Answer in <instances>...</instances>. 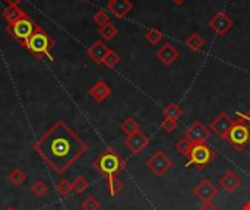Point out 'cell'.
I'll list each match as a JSON object with an SVG mask.
<instances>
[{"instance_id":"cell-36","label":"cell","mask_w":250,"mask_h":210,"mask_svg":"<svg viewBox=\"0 0 250 210\" xmlns=\"http://www.w3.org/2000/svg\"><path fill=\"white\" fill-rule=\"evenodd\" d=\"M7 3V6H19L23 0H4Z\"/></svg>"},{"instance_id":"cell-30","label":"cell","mask_w":250,"mask_h":210,"mask_svg":"<svg viewBox=\"0 0 250 210\" xmlns=\"http://www.w3.org/2000/svg\"><path fill=\"white\" fill-rule=\"evenodd\" d=\"M57 191H59V194H60L62 197H67V196L73 191V189H72V181H69V180H66V178L60 180V181L57 183Z\"/></svg>"},{"instance_id":"cell-5","label":"cell","mask_w":250,"mask_h":210,"mask_svg":"<svg viewBox=\"0 0 250 210\" xmlns=\"http://www.w3.org/2000/svg\"><path fill=\"white\" fill-rule=\"evenodd\" d=\"M227 142L237 151L243 152L250 145V130L248 124L240 118L234 120V124L227 136Z\"/></svg>"},{"instance_id":"cell-16","label":"cell","mask_w":250,"mask_h":210,"mask_svg":"<svg viewBox=\"0 0 250 210\" xmlns=\"http://www.w3.org/2000/svg\"><path fill=\"white\" fill-rule=\"evenodd\" d=\"M107 9L119 19L126 18L132 9H133V3L130 0H110L107 4Z\"/></svg>"},{"instance_id":"cell-2","label":"cell","mask_w":250,"mask_h":210,"mask_svg":"<svg viewBox=\"0 0 250 210\" xmlns=\"http://www.w3.org/2000/svg\"><path fill=\"white\" fill-rule=\"evenodd\" d=\"M92 167L105 178H113L120 174V171L125 168V161L122 156L113 149L107 148L104 152H101L92 162Z\"/></svg>"},{"instance_id":"cell-20","label":"cell","mask_w":250,"mask_h":210,"mask_svg":"<svg viewBox=\"0 0 250 210\" xmlns=\"http://www.w3.org/2000/svg\"><path fill=\"white\" fill-rule=\"evenodd\" d=\"M139 130H141V126H139V123H138L133 117H127V118L123 120L122 124H120V132H122L126 137H129V136L138 133Z\"/></svg>"},{"instance_id":"cell-28","label":"cell","mask_w":250,"mask_h":210,"mask_svg":"<svg viewBox=\"0 0 250 210\" xmlns=\"http://www.w3.org/2000/svg\"><path fill=\"white\" fill-rule=\"evenodd\" d=\"M47 193H48V187L44 181L38 180L31 184V194H34L35 197H44Z\"/></svg>"},{"instance_id":"cell-33","label":"cell","mask_w":250,"mask_h":210,"mask_svg":"<svg viewBox=\"0 0 250 210\" xmlns=\"http://www.w3.org/2000/svg\"><path fill=\"white\" fill-rule=\"evenodd\" d=\"M160 127L163 129V132H164V133H168V134H171V133H174V132L177 130V121L164 118V120H163V123L160 124Z\"/></svg>"},{"instance_id":"cell-7","label":"cell","mask_w":250,"mask_h":210,"mask_svg":"<svg viewBox=\"0 0 250 210\" xmlns=\"http://www.w3.org/2000/svg\"><path fill=\"white\" fill-rule=\"evenodd\" d=\"M146 167L151 170V172L157 177H163L168 170L173 167V161L163 152V151H155L148 159H146Z\"/></svg>"},{"instance_id":"cell-4","label":"cell","mask_w":250,"mask_h":210,"mask_svg":"<svg viewBox=\"0 0 250 210\" xmlns=\"http://www.w3.org/2000/svg\"><path fill=\"white\" fill-rule=\"evenodd\" d=\"M37 25L38 23H35L29 16H26V18H22V19H19V20H16L13 23H7L6 32L12 38H15L18 42H21L22 45H25L26 41L31 38V35L34 34Z\"/></svg>"},{"instance_id":"cell-21","label":"cell","mask_w":250,"mask_h":210,"mask_svg":"<svg viewBox=\"0 0 250 210\" xmlns=\"http://www.w3.org/2000/svg\"><path fill=\"white\" fill-rule=\"evenodd\" d=\"M186 45H188V48L192 50L193 53H198V51H201V50L205 47V38H204L199 32H193L192 35L188 37Z\"/></svg>"},{"instance_id":"cell-34","label":"cell","mask_w":250,"mask_h":210,"mask_svg":"<svg viewBox=\"0 0 250 210\" xmlns=\"http://www.w3.org/2000/svg\"><path fill=\"white\" fill-rule=\"evenodd\" d=\"M237 118H240L242 121H245L250 130V110L246 111V113H237Z\"/></svg>"},{"instance_id":"cell-11","label":"cell","mask_w":250,"mask_h":210,"mask_svg":"<svg viewBox=\"0 0 250 210\" xmlns=\"http://www.w3.org/2000/svg\"><path fill=\"white\" fill-rule=\"evenodd\" d=\"M193 194H195V197H196L198 200H201V203L212 202V200L218 196V189L212 184L211 180L205 178V180H202L199 184L195 186Z\"/></svg>"},{"instance_id":"cell-26","label":"cell","mask_w":250,"mask_h":210,"mask_svg":"<svg viewBox=\"0 0 250 210\" xmlns=\"http://www.w3.org/2000/svg\"><path fill=\"white\" fill-rule=\"evenodd\" d=\"M123 187H125V183L122 180H119L117 177H113V178L107 180V189H108L110 196H113V197L119 196L122 193Z\"/></svg>"},{"instance_id":"cell-38","label":"cell","mask_w":250,"mask_h":210,"mask_svg":"<svg viewBox=\"0 0 250 210\" xmlns=\"http://www.w3.org/2000/svg\"><path fill=\"white\" fill-rule=\"evenodd\" d=\"M174 3H177V4H180V3H183V1H186V0H173Z\"/></svg>"},{"instance_id":"cell-12","label":"cell","mask_w":250,"mask_h":210,"mask_svg":"<svg viewBox=\"0 0 250 210\" xmlns=\"http://www.w3.org/2000/svg\"><path fill=\"white\" fill-rule=\"evenodd\" d=\"M148 145H149V139H148V136L142 130H139L138 133H135V134H132V136L125 139V146L133 155H141L148 148Z\"/></svg>"},{"instance_id":"cell-37","label":"cell","mask_w":250,"mask_h":210,"mask_svg":"<svg viewBox=\"0 0 250 210\" xmlns=\"http://www.w3.org/2000/svg\"><path fill=\"white\" fill-rule=\"evenodd\" d=\"M243 210H250V202H246L245 206H243Z\"/></svg>"},{"instance_id":"cell-39","label":"cell","mask_w":250,"mask_h":210,"mask_svg":"<svg viewBox=\"0 0 250 210\" xmlns=\"http://www.w3.org/2000/svg\"><path fill=\"white\" fill-rule=\"evenodd\" d=\"M4 210H16V209H15V208H12V206H10V208H7V209H4Z\"/></svg>"},{"instance_id":"cell-32","label":"cell","mask_w":250,"mask_h":210,"mask_svg":"<svg viewBox=\"0 0 250 210\" xmlns=\"http://www.w3.org/2000/svg\"><path fill=\"white\" fill-rule=\"evenodd\" d=\"M92 20L98 25V26H103V25H105V23H108V22H111L110 20V16H108V13L105 12V10H103V9H100V10H97L95 13H94V16H92Z\"/></svg>"},{"instance_id":"cell-27","label":"cell","mask_w":250,"mask_h":210,"mask_svg":"<svg viewBox=\"0 0 250 210\" xmlns=\"http://www.w3.org/2000/svg\"><path fill=\"white\" fill-rule=\"evenodd\" d=\"M88 187H89V183H88V180H86L85 177H82V175L76 177V178L72 181V189H73V191H75L76 194H82L83 191L88 190Z\"/></svg>"},{"instance_id":"cell-13","label":"cell","mask_w":250,"mask_h":210,"mask_svg":"<svg viewBox=\"0 0 250 210\" xmlns=\"http://www.w3.org/2000/svg\"><path fill=\"white\" fill-rule=\"evenodd\" d=\"M218 184H220V187H221L226 193L233 194L236 190H239V189L242 187V178H240L234 171L229 170L227 172H224V174L220 177Z\"/></svg>"},{"instance_id":"cell-10","label":"cell","mask_w":250,"mask_h":210,"mask_svg":"<svg viewBox=\"0 0 250 210\" xmlns=\"http://www.w3.org/2000/svg\"><path fill=\"white\" fill-rule=\"evenodd\" d=\"M208 26L220 37L227 35V32L233 28V19L226 12H217L209 20Z\"/></svg>"},{"instance_id":"cell-17","label":"cell","mask_w":250,"mask_h":210,"mask_svg":"<svg viewBox=\"0 0 250 210\" xmlns=\"http://www.w3.org/2000/svg\"><path fill=\"white\" fill-rule=\"evenodd\" d=\"M157 57L161 60V63L164 66H171L179 57H180V53L179 50L171 44V42H166L158 51H157Z\"/></svg>"},{"instance_id":"cell-6","label":"cell","mask_w":250,"mask_h":210,"mask_svg":"<svg viewBox=\"0 0 250 210\" xmlns=\"http://www.w3.org/2000/svg\"><path fill=\"white\" fill-rule=\"evenodd\" d=\"M215 153L212 152V149L209 146H207L205 143H195L192 146V152L189 156V164L202 170L205 167H208L212 159H214Z\"/></svg>"},{"instance_id":"cell-9","label":"cell","mask_w":250,"mask_h":210,"mask_svg":"<svg viewBox=\"0 0 250 210\" xmlns=\"http://www.w3.org/2000/svg\"><path fill=\"white\" fill-rule=\"evenodd\" d=\"M234 124V120L227 114V113H220L209 124V130L214 132L217 136H220L221 139L227 140V136L231 130Z\"/></svg>"},{"instance_id":"cell-14","label":"cell","mask_w":250,"mask_h":210,"mask_svg":"<svg viewBox=\"0 0 250 210\" xmlns=\"http://www.w3.org/2000/svg\"><path fill=\"white\" fill-rule=\"evenodd\" d=\"M108 51H110V47H107L104 41L98 39V41H95L91 47L86 48V56H88L95 64H103L104 57L107 56Z\"/></svg>"},{"instance_id":"cell-24","label":"cell","mask_w":250,"mask_h":210,"mask_svg":"<svg viewBox=\"0 0 250 210\" xmlns=\"http://www.w3.org/2000/svg\"><path fill=\"white\" fill-rule=\"evenodd\" d=\"M192 146H193V143H192L188 137H185V136H183L182 139H179V140H177V143L174 145L176 151H177L182 156H186V158H189V156H190Z\"/></svg>"},{"instance_id":"cell-3","label":"cell","mask_w":250,"mask_h":210,"mask_svg":"<svg viewBox=\"0 0 250 210\" xmlns=\"http://www.w3.org/2000/svg\"><path fill=\"white\" fill-rule=\"evenodd\" d=\"M23 47H26V50L37 60H42V58L53 60L51 50L54 47V39L40 25H37L34 34L31 35V38L26 41V44Z\"/></svg>"},{"instance_id":"cell-19","label":"cell","mask_w":250,"mask_h":210,"mask_svg":"<svg viewBox=\"0 0 250 210\" xmlns=\"http://www.w3.org/2000/svg\"><path fill=\"white\" fill-rule=\"evenodd\" d=\"M163 117L167 118V120H174V121L179 123V120L183 117V110H182L180 105H177V104H174V102H170V104H167V105L164 107V110H163Z\"/></svg>"},{"instance_id":"cell-1","label":"cell","mask_w":250,"mask_h":210,"mask_svg":"<svg viewBox=\"0 0 250 210\" xmlns=\"http://www.w3.org/2000/svg\"><path fill=\"white\" fill-rule=\"evenodd\" d=\"M32 149L56 174H64L88 151V145L59 120L32 145Z\"/></svg>"},{"instance_id":"cell-15","label":"cell","mask_w":250,"mask_h":210,"mask_svg":"<svg viewBox=\"0 0 250 210\" xmlns=\"http://www.w3.org/2000/svg\"><path fill=\"white\" fill-rule=\"evenodd\" d=\"M88 94L91 95V98L100 104H103L110 95H111V88L107 82L104 80H98L95 82L89 89H88Z\"/></svg>"},{"instance_id":"cell-31","label":"cell","mask_w":250,"mask_h":210,"mask_svg":"<svg viewBox=\"0 0 250 210\" xmlns=\"http://www.w3.org/2000/svg\"><path fill=\"white\" fill-rule=\"evenodd\" d=\"M119 61H120V56H119L116 51H113V50L110 48V51H108V53H107V56L104 57L103 64H105L107 67L113 69V67H116V66L119 64Z\"/></svg>"},{"instance_id":"cell-25","label":"cell","mask_w":250,"mask_h":210,"mask_svg":"<svg viewBox=\"0 0 250 210\" xmlns=\"http://www.w3.org/2000/svg\"><path fill=\"white\" fill-rule=\"evenodd\" d=\"M98 32H100V35L103 37V39H104V41H111V39H114V38H116V35L119 34L117 28H116L111 22H108V23H105V25L100 26Z\"/></svg>"},{"instance_id":"cell-40","label":"cell","mask_w":250,"mask_h":210,"mask_svg":"<svg viewBox=\"0 0 250 210\" xmlns=\"http://www.w3.org/2000/svg\"><path fill=\"white\" fill-rule=\"evenodd\" d=\"M85 1H91V0H85Z\"/></svg>"},{"instance_id":"cell-18","label":"cell","mask_w":250,"mask_h":210,"mask_svg":"<svg viewBox=\"0 0 250 210\" xmlns=\"http://www.w3.org/2000/svg\"><path fill=\"white\" fill-rule=\"evenodd\" d=\"M1 16H3V19H4L7 23H13V22H16V20L22 19V18H26L28 13H26L23 9H21L19 6H7V7L3 9Z\"/></svg>"},{"instance_id":"cell-35","label":"cell","mask_w":250,"mask_h":210,"mask_svg":"<svg viewBox=\"0 0 250 210\" xmlns=\"http://www.w3.org/2000/svg\"><path fill=\"white\" fill-rule=\"evenodd\" d=\"M201 210H218V208L212 202H205L201 205Z\"/></svg>"},{"instance_id":"cell-22","label":"cell","mask_w":250,"mask_h":210,"mask_svg":"<svg viewBox=\"0 0 250 210\" xmlns=\"http://www.w3.org/2000/svg\"><path fill=\"white\" fill-rule=\"evenodd\" d=\"M26 181V174L23 170L21 168H15L9 172V183L13 186V187H21L23 183Z\"/></svg>"},{"instance_id":"cell-8","label":"cell","mask_w":250,"mask_h":210,"mask_svg":"<svg viewBox=\"0 0 250 210\" xmlns=\"http://www.w3.org/2000/svg\"><path fill=\"white\" fill-rule=\"evenodd\" d=\"M185 137H188L193 145L195 143H205L211 137V130L202 121H193L185 132Z\"/></svg>"},{"instance_id":"cell-29","label":"cell","mask_w":250,"mask_h":210,"mask_svg":"<svg viewBox=\"0 0 250 210\" xmlns=\"http://www.w3.org/2000/svg\"><path fill=\"white\" fill-rule=\"evenodd\" d=\"M82 210H100L101 209V203H100V200L95 197V196H88L86 199H83V202H82Z\"/></svg>"},{"instance_id":"cell-23","label":"cell","mask_w":250,"mask_h":210,"mask_svg":"<svg viewBox=\"0 0 250 210\" xmlns=\"http://www.w3.org/2000/svg\"><path fill=\"white\" fill-rule=\"evenodd\" d=\"M145 39L148 41V44L151 45H157L164 39V32L158 28H149L145 32Z\"/></svg>"}]
</instances>
